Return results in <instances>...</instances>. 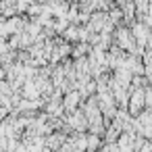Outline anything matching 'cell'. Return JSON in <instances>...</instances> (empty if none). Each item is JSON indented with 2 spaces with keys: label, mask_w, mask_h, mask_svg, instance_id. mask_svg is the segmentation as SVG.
<instances>
[{
  "label": "cell",
  "mask_w": 152,
  "mask_h": 152,
  "mask_svg": "<svg viewBox=\"0 0 152 152\" xmlns=\"http://www.w3.org/2000/svg\"><path fill=\"white\" fill-rule=\"evenodd\" d=\"M63 36H65V40H67V42H69V40H71V42H75V40H79V29H77V27H67Z\"/></svg>",
  "instance_id": "cell-2"
},
{
  "label": "cell",
  "mask_w": 152,
  "mask_h": 152,
  "mask_svg": "<svg viewBox=\"0 0 152 152\" xmlns=\"http://www.w3.org/2000/svg\"><path fill=\"white\" fill-rule=\"evenodd\" d=\"M88 52H90V46H88V44H83V42H81V44H77V46L73 48V56H75V58H81V56H83V54H88Z\"/></svg>",
  "instance_id": "cell-3"
},
{
  "label": "cell",
  "mask_w": 152,
  "mask_h": 152,
  "mask_svg": "<svg viewBox=\"0 0 152 152\" xmlns=\"http://www.w3.org/2000/svg\"><path fill=\"white\" fill-rule=\"evenodd\" d=\"M79 98H81V92H77V90H71V92L65 96L63 108H67L69 113H71V110H75V108H77V104H79Z\"/></svg>",
  "instance_id": "cell-1"
}]
</instances>
